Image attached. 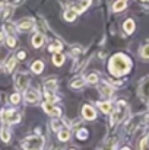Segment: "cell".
<instances>
[{"label":"cell","mask_w":149,"mask_h":150,"mask_svg":"<svg viewBox=\"0 0 149 150\" xmlns=\"http://www.w3.org/2000/svg\"><path fill=\"white\" fill-rule=\"evenodd\" d=\"M89 6H91V0H81V3H79L73 10H75L76 13H79V12H85Z\"/></svg>","instance_id":"obj_16"},{"label":"cell","mask_w":149,"mask_h":150,"mask_svg":"<svg viewBox=\"0 0 149 150\" xmlns=\"http://www.w3.org/2000/svg\"><path fill=\"white\" fill-rule=\"evenodd\" d=\"M6 45H7L9 48H15V47H16V40H15V37H7V38H6Z\"/></svg>","instance_id":"obj_31"},{"label":"cell","mask_w":149,"mask_h":150,"mask_svg":"<svg viewBox=\"0 0 149 150\" xmlns=\"http://www.w3.org/2000/svg\"><path fill=\"white\" fill-rule=\"evenodd\" d=\"M12 15H13V7H12V6H6V7H3V10H1V16H0L1 22H6Z\"/></svg>","instance_id":"obj_13"},{"label":"cell","mask_w":149,"mask_h":150,"mask_svg":"<svg viewBox=\"0 0 149 150\" xmlns=\"http://www.w3.org/2000/svg\"><path fill=\"white\" fill-rule=\"evenodd\" d=\"M18 58H19V60H25V58H26V52H25V51H19V52H18Z\"/></svg>","instance_id":"obj_35"},{"label":"cell","mask_w":149,"mask_h":150,"mask_svg":"<svg viewBox=\"0 0 149 150\" xmlns=\"http://www.w3.org/2000/svg\"><path fill=\"white\" fill-rule=\"evenodd\" d=\"M43 109L46 111V114H47V115H51V117H57V118H60V117H61V109H60L57 105H54L53 102L46 100V102L43 103Z\"/></svg>","instance_id":"obj_5"},{"label":"cell","mask_w":149,"mask_h":150,"mask_svg":"<svg viewBox=\"0 0 149 150\" xmlns=\"http://www.w3.org/2000/svg\"><path fill=\"white\" fill-rule=\"evenodd\" d=\"M140 55H142L143 58H148L149 60V44H146V45H143V47H142V50H140Z\"/></svg>","instance_id":"obj_32"},{"label":"cell","mask_w":149,"mask_h":150,"mask_svg":"<svg viewBox=\"0 0 149 150\" xmlns=\"http://www.w3.org/2000/svg\"><path fill=\"white\" fill-rule=\"evenodd\" d=\"M127 114V105L124 100H118L117 102V108L111 115V125H117Z\"/></svg>","instance_id":"obj_3"},{"label":"cell","mask_w":149,"mask_h":150,"mask_svg":"<svg viewBox=\"0 0 149 150\" xmlns=\"http://www.w3.org/2000/svg\"><path fill=\"white\" fill-rule=\"evenodd\" d=\"M130 67H132V61L124 54H115L114 57H111L110 64H108L110 73L113 76H115V77L127 74L130 71Z\"/></svg>","instance_id":"obj_1"},{"label":"cell","mask_w":149,"mask_h":150,"mask_svg":"<svg viewBox=\"0 0 149 150\" xmlns=\"http://www.w3.org/2000/svg\"><path fill=\"white\" fill-rule=\"evenodd\" d=\"M140 1H148V0H140Z\"/></svg>","instance_id":"obj_39"},{"label":"cell","mask_w":149,"mask_h":150,"mask_svg":"<svg viewBox=\"0 0 149 150\" xmlns=\"http://www.w3.org/2000/svg\"><path fill=\"white\" fill-rule=\"evenodd\" d=\"M51 150H60V149H56V147H53V149H51Z\"/></svg>","instance_id":"obj_38"},{"label":"cell","mask_w":149,"mask_h":150,"mask_svg":"<svg viewBox=\"0 0 149 150\" xmlns=\"http://www.w3.org/2000/svg\"><path fill=\"white\" fill-rule=\"evenodd\" d=\"M60 127H61V122H60V121H57V120H53V121H51V128H53L54 131H60V130H61Z\"/></svg>","instance_id":"obj_33"},{"label":"cell","mask_w":149,"mask_h":150,"mask_svg":"<svg viewBox=\"0 0 149 150\" xmlns=\"http://www.w3.org/2000/svg\"><path fill=\"white\" fill-rule=\"evenodd\" d=\"M123 29H124L127 34H132V32L135 31V21H133V19H127V21H124V23H123Z\"/></svg>","instance_id":"obj_17"},{"label":"cell","mask_w":149,"mask_h":150,"mask_svg":"<svg viewBox=\"0 0 149 150\" xmlns=\"http://www.w3.org/2000/svg\"><path fill=\"white\" fill-rule=\"evenodd\" d=\"M28 85H29V76L26 73H18L15 76V86H16V89L19 92L26 91Z\"/></svg>","instance_id":"obj_4"},{"label":"cell","mask_w":149,"mask_h":150,"mask_svg":"<svg viewBox=\"0 0 149 150\" xmlns=\"http://www.w3.org/2000/svg\"><path fill=\"white\" fill-rule=\"evenodd\" d=\"M120 150H130L129 147H123V149H120Z\"/></svg>","instance_id":"obj_37"},{"label":"cell","mask_w":149,"mask_h":150,"mask_svg":"<svg viewBox=\"0 0 149 150\" xmlns=\"http://www.w3.org/2000/svg\"><path fill=\"white\" fill-rule=\"evenodd\" d=\"M43 69H44V61H41V60H37V61H34L31 64V70L34 73H37V74H40L43 71Z\"/></svg>","instance_id":"obj_15"},{"label":"cell","mask_w":149,"mask_h":150,"mask_svg":"<svg viewBox=\"0 0 149 150\" xmlns=\"http://www.w3.org/2000/svg\"><path fill=\"white\" fill-rule=\"evenodd\" d=\"M16 28L21 29V31H29V29L34 28V21H32V19H24V21H19L18 25H16Z\"/></svg>","instance_id":"obj_11"},{"label":"cell","mask_w":149,"mask_h":150,"mask_svg":"<svg viewBox=\"0 0 149 150\" xmlns=\"http://www.w3.org/2000/svg\"><path fill=\"white\" fill-rule=\"evenodd\" d=\"M3 38H4V35H3V32H0V42L3 41Z\"/></svg>","instance_id":"obj_36"},{"label":"cell","mask_w":149,"mask_h":150,"mask_svg":"<svg viewBox=\"0 0 149 150\" xmlns=\"http://www.w3.org/2000/svg\"><path fill=\"white\" fill-rule=\"evenodd\" d=\"M85 82H88V83H91V85L98 83V74H97V73H91V74H88V77H86Z\"/></svg>","instance_id":"obj_27"},{"label":"cell","mask_w":149,"mask_h":150,"mask_svg":"<svg viewBox=\"0 0 149 150\" xmlns=\"http://www.w3.org/2000/svg\"><path fill=\"white\" fill-rule=\"evenodd\" d=\"M24 99H25V102H28V103H37L40 100V93L35 89H28V91H25Z\"/></svg>","instance_id":"obj_9"},{"label":"cell","mask_w":149,"mask_h":150,"mask_svg":"<svg viewBox=\"0 0 149 150\" xmlns=\"http://www.w3.org/2000/svg\"><path fill=\"white\" fill-rule=\"evenodd\" d=\"M143 120H145V115H143V114H140V115H135V117L127 122V125H126L127 133H133V131L139 127V124H140Z\"/></svg>","instance_id":"obj_7"},{"label":"cell","mask_w":149,"mask_h":150,"mask_svg":"<svg viewBox=\"0 0 149 150\" xmlns=\"http://www.w3.org/2000/svg\"><path fill=\"white\" fill-rule=\"evenodd\" d=\"M4 31L9 34V37H13V34H15V25H12V23H7V22H4Z\"/></svg>","instance_id":"obj_26"},{"label":"cell","mask_w":149,"mask_h":150,"mask_svg":"<svg viewBox=\"0 0 149 150\" xmlns=\"http://www.w3.org/2000/svg\"><path fill=\"white\" fill-rule=\"evenodd\" d=\"M70 150H76V149H70Z\"/></svg>","instance_id":"obj_40"},{"label":"cell","mask_w":149,"mask_h":150,"mask_svg":"<svg viewBox=\"0 0 149 150\" xmlns=\"http://www.w3.org/2000/svg\"><path fill=\"white\" fill-rule=\"evenodd\" d=\"M98 108L104 114H111L113 112V106L110 102H98Z\"/></svg>","instance_id":"obj_18"},{"label":"cell","mask_w":149,"mask_h":150,"mask_svg":"<svg viewBox=\"0 0 149 150\" xmlns=\"http://www.w3.org/2000/svg\"><path fill=\"white\" fill-rule=\"evenodd\" d=\"M85 85V79H82V77H78V79H75L72 83H70V86L73 88V89H78V88H82Z\"/></svg>","instance_id":"obj_25"},{"label":"cell","mask_w":149,"mask_h":150,"mask_svg":"<svg viewBox=\"0 0 149 150\" xmlns=\"http://www.w3.org/2000/svg\"><path fill=\"white\" fill-rule=\"evenodd\" d=\"M1 118H3L7 124H16V122L21 121V115H18V114L13 112V111H4L3 115H1Z\"/></svg>","instance_id":"obj_8"},{"label":"cell","mask_w":149,"mask_h":150,"mask_svg":"<svg viewBox=\"0 0 149 150\" xmlns=\"http://www.w3.org/2000/svg\"><path fill=\"white\" fill-rule=\"evenodd\" d=\"M99 92H101V95H102L104 98H110V96L113 95V88L108 86L107 83H104V85L99 86Z\"/></svg>","instance_id":"obj_14"},{"label":"cell","mask_w":149,"mask_h":150,"mask_svg":"<svg viewBox=\"0 0 149 150\" xmlns=\"http://www.w3.org/2000/svg\"><path fill=\"white\" fill-rule=\"evenodd\" d=\"M140 150H149V134L142 139V142H140Z\"/></svg>","instance_id":"obj_30"},{"label":"cell","mask_w":149,"mask_h":150,"mask_svg":"<svg viewBox=\"0 0 149 150\" xmlns=\"http://www.w3.org/2000/svg\"><path fill=\"white\" fill-rule=\"evenodd\" d=\"M139 96L143 102H149V76L142 80L139 86Z\"/></svg>","instance_id":"obj_6"},{"label":"cell","mask_w":149,"mask_h":150,"mask_svg":"<svg viewBox=\"0 0 149 150\" xmlns=\"http://www.w3.org/2000/svg\"><path fill=\"white\" fill-rule=\"evenodd\" d=\"M9 100L12 102V103H19V100H21V95L16 92V93H13V95H10V98Z\"/></svg>","instance_id":"obj_34"},{"label":"cell","mask_w":149,"mask_h":150,"mask_svg":"<svg viewBox=\"0 0 149 150\" xmlns=\"http://www.w3.org/2000/svg\"><path fill=\"white\" fill-rule=\"evenodd\" d=\"M22 147L25 150H43V147H44V139L40 137V136L26 137L22 142Z\"/></svg>","instance_id":"obj_2"},{"label":"cell","mask_w":149,"mask_h":150,"mask_svg":"<svg viewBox=\"0 0 149 150\" xmlns=\"http://www.w3.org/2000/svg\"><path fill=\"white\" fill-rule=\"evenodd\" d=\"M76 136H78L79 140H85V139L88 137V130H86V128H81V130H78Z\"/></svg>","instance_id":"obj_29"},{"label":"cell","mask_w":149,"mask_h":150,"mask_svg":"<svg viewBox=\"0 0 149 150\" xmlns=\"http://www.w3.org/2000/svg\"><path fill=\"white\" fill-rule=\"evenodd\" d=\"M0 139H1L4 143H7V142L10 140V133L7 131L6 127H1V130H0Z\"/></svg>","instance_id":"obj_23"},{"label":"cell","mask_w":149,"mask_h":150,"mask_svg":"<svg viewBox=\"0 0 149 150\" xmlns=\"http://www.w3.org/2000/svg\"><path fill=\"white\" fill-rule=\"evenodd\" d=\"M64 19H66L67 22H73V21L76 19V12H75L73 9L66 10V12H64Z\"/></svg>","instance_id":"obj_22"},{"label":"cell","mask_w":149,"mask_h":150,"mask_svg":"<svg viewBox=\"0 0 149 150\" xmlns=\"http://www.w3.org/2000/svg\"><path fill=\"white\" fill-rule=\"evenodd\" d=\"M63 63H64V55L61 52H56L53 55V64L54 66H61Z\"/></svg>","instance_id":"obj_19"},{"label":"cell","mask_w":149,"mask_h":150,"mask_svg":"<svg viewBox=\"0 0 149 150\" xmlns=\"http://www.w3.org/2000/svg\"><path fill=\"white\" fill-rule=\"evenodd\" d=\"M70 139V131L69 130H60L58 131V140L60 142H66Z\"/></svg>","instance_id":"obj_24"},{"label":"cell","mask_w":149,"mask_h":150,"mask_svg":"<svg viewBox=\"0 0 149 150\" xmlns=\"http://www.w3.org/2000/svg\"><path fill=\"white\" fill-rule=\"evenodd\" d=\"M82 115H83V118L88 120V121H92V120L97 118L95 109H94L92 106H89V105H85V106L82 108Z\"/></svg>","instance_id":"obj_10"},{"label":"cell","mask_w":149,"mask_h":150,"mask_svg":"<svg viewBox=\"0 0 149 150\" xmlns=\"http://www.w3.org/2000/svg\"><path fill=\"white\" fill-rule=\"evenodd\" d=\"M44 88H46V91H51V92H54V91L57 89V82H56V80H53V79L46 80Z\"/></svg>","instance_id":"obj_21"},{"label":"cell","mask_w":149,"mask_h":150,"mask_svg":"<svg viewBox=\"0 0 149 150\" xmlns=\"http://www.w3.org/2000/svg\"><path fill=\"white\" fill-rule=\"evenodd\" d=\"M44 41H46V38H44L43 34H34V37H32V40H31V42H32V45H34L35 48H40V47L44 44Z\"/></svg>","instance_id":"obj_12"},{"label":"cell","mask_w":149,"mask_h":150,"mask_svg":"<svg viewBox=\"0 0 149 150\" xmlns=\"http://www.w3.org/2000/svg\"><path fill=\"white\" fill-rule=\"evenodd\" d=\"M126 9V0H117L114 4H113V10L114 12H121Z\"/></svg>","instance_id":"obj_20"},{"label":"cell","mask_w":149,"mask_h":150,"mask_svg":"<svg viewBox=\"0 0 149 150\" xmlns=\"http://www.w3.org/2000/svg\"><path fill=\"white\" fill-rule=\"evenodd\" d=\"M15 66H16V60H15L13 57H10V58L7 60V63H6V70H7V71H12V70L15 69Z\"/></svg>","instance_id":"obj_28"}]
</instances>
